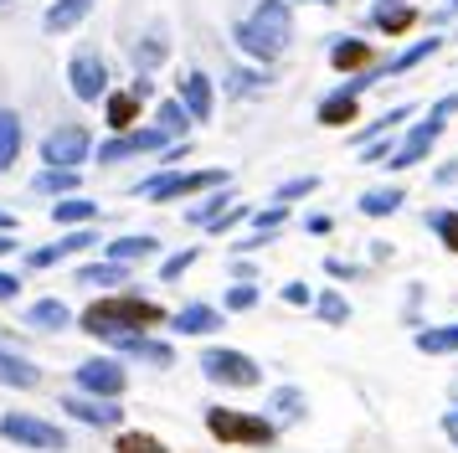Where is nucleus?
<instances>
[{"instance_id": "obj_1", "label": "nucleus", "mask_w": 458, "mask_h": 453, "mask_svg": "<svg viewBox=\"0 0 458 453\" xmlns=\"http://www.w3.org/2000/svg\"><path fill=\"white\" fill-rule=\"evenodd\" d=\"M165 320V309L155 304V299H140V294H108V299H98V304L83 309V335H93V340H104V346H114L119 335H140V329L160 325Z\"/></svg>"}, {"instance_id": "obj_28", "label": "nucleus", "mask_w": 458, "mask_h": 453, "mask_svg": "<svg viewBox=\"0 0 458 453\" xmlns=\"http://www.w3.org/2000/svg\"><path fill=\"white\" fill-rule=\"evenodd\" d=\"M402 201H407V191H402V185H376V191L360 196V217H396Z\"/></svg>"}, {"instance_id": "obj_39", "label": "nucleus", "mask_w": 458, "mask_h": 453, "mask_svg": "<svg viewBox=\"0 0 458 453\" xmlns=\"http://www.w3.org/2000/svg\"><path fill=\"white\" fill-rule=\"evenodd\" d=\"M196 258H201V247H181V252H170L165 263H160V278H165V284H181V273H186Z\"/></svg>"}, {"instance_id": "obj_26", "label": "nucleus", "mask_w": 458, "mask_h": 453, "mask_svg": "<svg viewBox=\"0 0 458 453\" xmlns=\"http://www.w3.org/2000/svg\"><path fill=\"white\" fill-rule=\"evenodd\" d=\"M0 387L31 391V387H42V371L31 361H21V355H11V350H0Z\"/></svg>"}, {"instance_id": "obj_34", "label": "nucleus", "mask_w": 458, "mask_h": 453, "mask_svg": "<svg viewBox=\"0 0 458 453\" xmlns=\"http://www.w3.org/2000/svg\"><path fill=\"white\" fill-rule=\"evenodd\" d=\"M222 88H227L232 98H252V93H263V88H268V78H263V73H252V67H232L227 78H222Z\"/></svg>"}, {"instance_id": "obj_37", "label": "nucleus", "mask_w": 458, "mask_h": 453, "mask_svg": "<svg viewBox=\"0 0 458 453\" xmlns=\"http://www.w3.org/2000/svg\"><path fill=\"white\" fill-rule=\"evenodd\" d=\"M248 222H252V232H258V237H278V226L289 222V206H284V201H268L263 211H252Z\"/></svg>"}, {"instance_id": "obj_56", "label": "nucleus", "mask_w": 458, "mask_h": 453, "mask_svg": "<svg viewBox=\"0 0 458 453\" xmlns=\"http://www.w3.org/2000/svg\"><path fill=\"white\" fill-rule=\"evenodd\" d=\"M376 5H386V0H376Z\"/></svg>"}, {"instance_id": "obj_53", "label": "nucleus", "mask_w": 458, "mask_h": 453, "mask_svg": "<svg viewBox=\"0 0 458 453\" xmlns=\"http://www.w3.org/2000/svg\"><path fill=\"white\" fill-rule=\"evenodd\" d=\"M5 252H16V237H11V232H0V258H5Z\"/></svg>"}, {"instance_id": "obj_17", "label": "nucleus", "mask_w": 458, "mask_h": 453, "mask_svg": "<svg viewBox=\"0 0 458 453\" xmlns=\"http://www.w3.org/2000/svg\"><path fill=\"white\" fill-rule=\"evenodd\" d=\"M175 98H181V103L191 108V119H196V124H207V119H211V108H216V88H211L207 73H186Z\"/></svg>"}, {"instance_id": "obj_9", "label": "nucleus", "mask_w": 458, "mask_h": 453, "mask_svg": "<svg viewBox=\"0 0 458 453\" xmlns=\"http://www.w3.org/2000/svg\"><path fill=\"white\" fill-rule=\"evenodd\" d=\"M93 155V134H88L83 124H57V129H47L42 134V160L47 165H78Z\"/></svg>"}, {"instance_id": "obj_18", "label": "nucleus", "mask_w": 458, "mask_h": 453, "mask_svg": "<svg viewBox=\"0 0 458 453\" xmlns=\"http://www.w3.org/2000/svg\"><path fill=\"white\" fill-rule=\"evenodd\" d=\"M165 57H170V37H165V26L155 21L145 37L129 47V62H134V73H155V67H160Z\"/></svg>"}, {"instance_id": "obj_12", "label": "nucleus", "mask_w": 458, "mask_h": 453, "mask_svg": "<svg viewBox=\"0 0 458 453\" xmlns=\"http://www.w3.org/2000/svg\"><path fill=\"white\" fill-rule=\"evenodd\" d=\"M114 402H119V397H88V391L63 397L67 417H78L88 428H119V423H124V407H114Z\"/></svg>"}, {"instance_id": "obj_25", "label": "nucleus", "mask_w": 458, "mask_h": 453, "mask_svg": "<svg viewBox=\"0 0 458 453\" xmlns=\"http://www.w3.org/2000/svg\"><path fill=\"white\" fill-rule=\"evenodd\" d=\"M78 170L72 165H42L37 175H31V191H42V196H72L78 191Z\"/></svg>"}, {"instance_id": "obj_8", "label": "nucleus", "mask_w": 458, "mask_h": 453, "mask_svg": "<svg viewBox=\"0 0 458 453\" xmlns=\"http://www.w3.org/2000/svg\"><path fill=\"white\" fill-rule=\"evenodd\" d=\"M170 134L160 124H149V129H124V134H114V140L98 144V165H119V160H134V155H155V150H170Z\"/></svg>"}, {"instance_id": "obj_20", "label": "nucleus", "mask_w": 458, "mask_h": 453, "mask_svg": "<svg viewBox=\"0 0 458 453\" xmlns=\"http://www.w3.org/2000/svg\"><path fill=\"white\" fill-rule=\"evenodd\" d=\"M140 93L134 88H124V93H108L104 98V124L114 129V134H124V129H140Z\"/></svg>"}, {"instance_id": "obj_27", "label": "nucleus", "mask_w": 458, "mask_h": 453, "mask_svg": "<svg viewBox=\"0 0 458 453\" xmlns=\"http://www.w3.org/2000/svg\"><path fill=\"white\" fill-rule=\"evenodd\" d=\"M417 5H396V0H386V5H376V16H371V26L376 31H386V37H402V31H412L417 26Z\"/></svg>"}, {"instance_id": "obj_3", "label": "nucleus", "mask_w": 458, "mask_h": 453, "mask_svg": "<svg viewBox=\"0 0 458 453\" xmlns=\"http://www.w3.org/2000/svg\"><path fill=\"white\" fill-rule=\"evenodd\" d=\"M207 432L222 449H268L273 438H278V423L237 412V407H207Z\"/></svg>"}, {"instance_id": "obj_24", "label": "nucleus", "mask_w": 458, "mask_h": 453, "mask_svg": "<svg viewBox=\"0 0 458 453\" xmlns=\"http://www.w3.org/2000/svg\"><path fill=\"white\" fill-rule=\"evenodd\" d=\"M170 329H175V335H211V329H222V314L211 304H186V309H175Z\"/></svg>"}, {"instance_id": "obj_33", "label": "nucleus", "mask_w": 458, "mask_h": 453, "mask_svg": "<svg viewBox=\"0 0 458 453\" xmlns=\"http://www.w3.org/2000/svg\"><path fill=\"white\" fill-rule=\"evenodd\" d=\"M417 350H422V355H454L458 350V325L417 329Z\"/></svg>"}, {"instance_id": "obj_23", "label": "nucleus", "mask_w": 458, "mask_h": 453, "mask_svg": "<svg viewBox=\"0 0 458 453\" xmlns=\"http://www.w3.org/2000/svg\"><path fill=\"white\" fill-rule=\"evenodd\" d=\"M108 258L114 263H149V258H160V237H149V232H140V237H114L108 243Z\"/></svg>"}, {"instance_id": "obj_52", "label": "nucleus", "mask_w": 458, "mask_h": 453, "mask_svg": "<svg viewBox=\"0 0 458 453\" xmlns=\"http://www.w3.org/2000/svg\"><path fill=\"white\" fill-rule=\"evenodd\" d=\"M443 432H448V438H454V443H458V407L448 412V417H443Z\"/></svg>"}, {"instance_id": "obj_13", "label": "nucleus", "mask_w": 458, "mask_h": 453, "mask_svg": "<svg viewBox=\"0 0 458 453\" xmlns=\"http://www.w3.org/2000/svg\"><path fill=\"white\" fill-rule=\"evenodd\" d=\"M443 41H454V37H417L412 47H402L396 57L376 62V78H402V73H412V67H422L428 57H437V52H443Z\"/></svg>"}, {"instance_id": "obj_31", "label": "nucleus", "mask_w": 458, "mask_h": 453, "mask_svg": "<svg viewBox=\"0 0 458 453\" xmlns=\"http://www.w3.org/2000/svg\"><path fill=\"white\" fill-rule=\"evenodd\" d=\"M67 320L72 314H67L63 299H37V304L26 309V325L31 329H67Z\"/></svg>"}, {"instance_id": "obj_45", "label": "nucleus", "mask_w": 458, "mask_h": 453, "mask_svg": "<svg viewBox=\"0 0 458 453\" xmlns=\"http://www.w3.org/2000/svg\"><path fill=\"white\" fill-rule=\"evenodd\" d=\"M16 294H21V278L0 268V304H16Z\"/></svg>"}, {"instance_id": "obj_29", "label": "nucleus", "mask_w": 458, "mask_h": 453, "mask_svg": "<svg viewBox=\"0 0 458 453\" xmlns=\"http://www.w3.org/2000/svg\"><path fill=\"white\" fill-rule=\"evenodd\" d=\"M16 155H21V114L0 108V170H11Z\"/></svg>"}, {"instance_id": "obj_35", "label": "nucleus", "mask_w": 458, "mask_h": 453, "mask_svg": "<svg viewBox=\"0 0 458 453\" xmlns=\"http://www.w3.org/2000/svg\"><path fill=\"white\" fill-rule=\"evenodd\" d=\"M268 407H273V417H278V423H293V417H304V407H310V402H304V391H299V387H278L268 397Z\"/></svg>"}, {"instance_id": "obj_44", "label": "nucleus", "mask_w": 458, "mask_h": 453, "mask_svg": "<svg viewBox=\"0 0 458 453\" xmlns=\"http://www.w3.org/2000/svg\"><path fill=\"white\" fill-rule=\"evenodd\" d=\"M248 217H252L248 206H242V201H232L227 211H222V217H216V222H211V232H216V237H222V232H232V226H237V222H248Z\"/></svg>"}, {"instance_id": "obj_43", "label": "nucleus", "mask_w": 458, "mask_h": 453, "mask_svg": "<svg viewBox=\"0 0 458 453\" xmlns=\"http://www.w3.org/2000/svg\"><path fill=\"white\" fill-rule=\"evenodd\" d=\"M252 304H258V284H248V278L237 288H227V299H222V309H232V314H242V309H252Z\"/></svg>"}, {"instance_id": "obj_5", "label": "nucleus", "mask_w": 458, "mask_h": 453, "mask_svg": "<svg viewBox=\"0 0 458 453\" xmlns=\"http://www.w3.org/2000/svg\"><path fill=\"white\" fill-rule=\"evenodd\" d=\"M201 376L216 381V387H258L263 381V366L252 361L248 350L211 346V350H201Z\"/></svg>"}, {"instance_id": "obj_51", "label": "nucleus", "mask_w": 458, "mask_h": 453, "mask_svg": "<svg viewBox=\"0 0 458 453\" xmlns=\"http://www.w3.org/2000/svg\"><path fill=\"white\" fill-rule=\"evenodd\" d=\"M454 16H458V0H443V5L433 11V21H454Z\"/></svg>"}, {"instance_id": "obj_21", "label": "nucleus", "mask_w": 458, "mask_h": 453, "mask_svg": "<svg viewBox=\"0 0 458 453\" xmlns=\"http://www.w3.org/2000/svg\"><path fill=\"white\" fill-rule=\"evenodd\" d=\"M114 350H124V355H134V361H149V366H170V361H175V350H170L165 340H149L145 329H140V335H119Z\"/></svg>"}, {"instance_id": "obj_16", "label": "nucleus", "mask_w": 458, "mask_h": 453, "mask_svg": "<svg viewBox=\"0 0 458 453\" xmlns=\"http://www.w3.org/2000/svg\"><path fill=\"white\" fill-rule=\"evenodd\" d=\"M93 5H98V0H52V5L42 11V31L47 37H63V31H72V26H83Z\"/></svg>"}, {"instance_id": "obj_48", "label": "nucleus", "mask_w": 458, "mask_h": 453, "mask_svg": "<svg viewBox=\"0 0 458 453\" xmlns=\"http://www.w3.org/2000/svg\"><path fill=\"white\" fill-rule=\"evenodd\" d=\"M428 114H437V119H448V114H458V88H454V93H443V98H437L433 108H428Z\"/></svg>"}, {"instance_id": "obj_41", "label": "nucleus", "mask_w": 458, "mask_h": 453, "mask_svg": "<svg viewBox=\"0 0 458 453\" xmlns=\"http://www.w3.org/2000/svg\"><path fill=\"white\" fill-rule=\"evenodd\" d=\"M114 449H119V453H170L165 443L155 438V432H124V438H119Z\"/></svg>"}, {"instance_id": "obj_49", "label": "nucleus", "mask_w": 458, "mask_h": 453, "mask_svg": "<svg viewBox=\"0 0 458 453\" xmlns=\"http://www.w3.org/2000/svg\"><path fill=\"white\" fill-rule=\"evenodd\" d=\"M433 181H437V185H454V181H458V160H443V165L433 170Z\"/></svg>"}, {"instance_id": "obj_47", "label": "nucleus", "mask_w": 458, "mask_h": 453, "mask_svg": "<svg viewBox=\"0 0 458 453\" xmlns=\"http://www.w3.org/2000/svg\"><path fill=\"white\" fill-rule=\"evenodd\" d=\"M325 273H330V278H355L360 268H355V263H345V258H325Z\"/></svg>"}, {"instance_id": "obj_57", "label": "nucleus", "mask_w": 458, "mask_h": 453, "mask_svg": "<svg viewBox=\"0 0 458 453\" xmlns=\"http://www.w3.org/2000/svg\"><path fill=\"white\" fill-rule=\"evenodd\" d=\"M454 41H458V31H454Z\"/></svg>"}, {"instance_id": "obj_32", "label": "nucleus", "mask_w": 458, "mask_h": 453, "mask_svg": "<svg viewBox=\"0 0 458 453\" xmlns=\"http://www.w3.org/2000/svg\"><path fill=\"white\" fill-rule=\"evenodd\" d=\"M155 124L165 129L170 140H186V129H191V124H196V119H191V108H186V103H181V98H165V103H160V108H155Z\"/></svg>"}, {"instance_id": "obj_42", "label": "nucleus", "mask_w": 458, "mask_h": 453, "mask_svg": "<svg viewBox=\"0 0 458 453\" xmlns=\"http://www.w3.org/2000/svg\"><path fill=\"white\" fill-rule=\"evenodd\" d=\"M396 144H402V140H392V134H381V140L360 144V165H386V160L396 155Z\"/></svg>"}, {"instance_id": "obj_11", "label": "nucleus", "mask_w": 458, "mask_h": 453, "mask_svg": "<svg viewBox=\"0 0 458 453\" xmlns=\"http://www.w3.org/2000/svg\"><path fill=\"white\" fill-rule=\"evenodd\" d=\"M124 387L129 376L114 355H93V361L78 366V391H88V397H124Z\"/></svg>"}, {"instance_id": "obj_55", "label": "nucleus", "mask_w": 458, "mask_h": 453, "mask_svg": "<svg viewBox=\"0 0 458 453\" xmlns=\"http://www.w3.org/2000/svg\"><path fill=\"white\" fill-rule=\"evenodd\" d=\"M319 5H340V0H319Z\"/></svg>"}, {"instance_id": "obj_58", "label": "nucleus", "mask_w": 458, "mask_h": 453, "mask_svg": "<svg viewBox=\"0 0 458 453\" xmlns=\"http://www.w3.org/2000/svg\"><path fill=\"white\" fill-rule=\"evenodd\" d=\"M0 5H5V0H0Z\"/></svg>"}, {"instance_id": "obj_19", "label": "nucleus", "mask_w": 458, "mask_h": 453, "mask_svg": "<svg viewBox=\"0 0 458 453\" xmlns=\"http://www.w3.org/2000/svg\"><path fill=\"white\" fill-rule=\"evenodd\" d=\"M314 119L325 124V129H351V124L360 119V98L345 93V88H335V93L319 98V114H314Z\"/></svg>"}, {"instance_id": "obj_36", "label": "nucleus", "mask_w": 458, "mask_h": 453, "mask_svg": "<svg viewBox=\"0 0 458 453\" xmlns=\"http://www.w3.org/2000/svg\"><path fill=\"white\" fill-rule=\"evenodd\" d=\"M428 226L443 237L448 252H458V206H454V211H448V206H433V211H428Z\"/></svg>"}, {"instance_id": "obj_54", "label": "nucleus", "mask_w": 458, "mask_h": 453, "mask_svg": "<svg viewBox=\"0 0 458 453\" xmlns=\"http://www.w3.org/2000/svg\"><path fill=\"white\" fill-rule=\"evenodd\" d=\"M0 232H16V217H5V211H0Z\"/></svg>"}, {"instance_id": "obj_38", "label": "nucleus", "mask_w": 458, "mask_h": 453, "mask_svg": "<svg viewBox=\"0 0 458 453\" xmlns=\"http://www.w3.org/2000/svg\"><path fill=\"white\" fill-rule=\"evenodd\" d=\"M314 309H319V320H325V325H345V320H351V304H345V294H319V299H314Z\"/></svg>"}, {"instance_id": "obj_46", "label": "nucleus", "mask_w": 458, "mask_h": 453, "mask_svg": "<svg viewBox=\"0 0 458 453\" xmlns=\"http://www.w3.org/2000/svg\"><path fill=\"white\" fill-rule=\"evenodd\" d=\"M284 304H314L310 284H284Z\"/></svg>"}, {"instance_id": "obj_22", "label": "nucleus", "mask_w": 458, "mask_h": 453, "mask_svg": "<svg viewBox=\"0 0 458 453\" xmlns=\"http://www.w3.org/2000/svg\"><path fill=\"white\" fill-rule=\"evenodd\" d=\"M52 222L57 226H93L98 222V201H88L78 191H72V196H57V201H52Z\"/></svg>"}, {"instance_id": "obj_10", "label": "nucleus", "mask_w": 458, "mask_h": 453, "mask_svg": "<svg viewBox=\"0 0 458 453\" xmlns=\"http://www.w3.org/2000/svg\"><path fill=\"white\" fill-rule=\"evenodd\" d=\"M443 129H448V119H437V114L417 119L412 129L402 134V144H396V155L386 160V170H412V165H422L428 155H433V144L443 140Z\"/></svg>"}, {"instance_id": "obj_50", "label": "nucleus", "mask_w": 458, "mask_h": 453, "mask_svg": "<svg viewBox=\"0 0 458 453\" xmlns=\"http://www.w3.org/2000/svg\"><path fill=\"white\" fill-rule=\"evenodd\" d=\"M304 226H310L314 237H325V232H330V217H325V211H314V217H310Z\"/></svg>"}, {"instance_id": "obj_15", "label": "nucleus", "mask_w": 458, "mask_h": 453, "mask_svg": "<svg viewBox=\"0 0 458 453\" xmlns=\"http://www.w3.org/2000/svg\"><path fill=\"white\" fill-rule=\"evenodd\" d=\"M330 67L335 73H366V67H376V47L366 37H340L330 47Z\"/></svg>"}, {"instance_id": "obj_14", "label": "nucleus", "mask_w": 458, "mask_h": 453, "mask_svg": "<svg viewBox=\"0 0 458 453\" xmlns=\"http://www.w3.org/2000/svg\"><path fill=\"white\" fill-rule=\"evenodd\" d=\"M88 247H98V232H93V226H72V232H67L63 243L26 252V263H31V268H52V263H67L72 252H88Z\"/></svg>"}, {"instance_id": "obj_2", "label": "nucleus", "mask_w": 458, "mask_h": 453, "mask_svg": "<svg viewBox=\"0 0 458 453\" xmlns=\"http://www.w3.org/2000/svg\"><path fill=\"white\" fill-rule=\"evenodd\" d=\"M237 47L248 52L252 62H278L284 52H289V41H293V11H289V0H263L258 11H252L248 21H237Z\"/></svg>"}, {"instance_id": "obj_30", "label": "nucleus", "mask_w": 458, "mask_h": 453, "mask_svg": "<svg viewBox=\"0 0 458 453\" xmlns=\"http://www.w3.org/2000/svg\"><path fill=\"white\" fill-rule=\"evenodd\" d=\"M78 284H93V288L129 284V263H114V258H104V263H83L78 268Z\"/></svg>"}, {"instance_id": "obj_6", "label": "nucleus", "mask_w": 458, "mask_h": 453, "mask_svg": "<svg viewBox=\"0 0 458 453\" xmlns=\"http://www.w3.org/2000/svg\"><path fill=\"white\" fill-rule=\"evenodd\" d=\"M0 438H11L16 449H37V453H63L67 449V432L57 423H42L31 412H5L0 417Z\"/></svg>"}, {"instance_id": "obj_7", "label": "nucleus", "mask_w": 458, "mask_h": 453, "mask_svg": "<svg viewBox=\"0 0 458 453\" xmlns=\"http://www.w3.org/2000/svg\"><path fill=\"white\" fill-rule=\"evenodd\" d=\"M67 88H72L78 103L108 98V62H104L98 47H78V52H72V62H67Z\"/></svg>"}, {"instance_id": "obj_40", "label": "nucleus", "mask_w": 458, "mask_h": 453, "mask_svg": "<svg viewBox=\"0 0 458 453\" xmlns=\"http://www.w3.org/2000/svg\"><path fill=\"white\" fill-rule=\"evenodd\" d=\"M314 191H319V175H293V181H284L278 185V191H273V201H299V196H314Z\"/></svg>"}, {"instance_id": "obj_4", "label": "nucleus", "mask_w": 458, "mask_h": 453, "mask_svg": "<svg viewBox=\"0 0 458 453\" xmlns=\"http://www.w3.org/2000/svg\"><path fill=\"white\" fill-rule=\"evenodd\" d=\"M227 170H160L149 181L134 185L140 201H181V196H201V191H222Z\"/></svg>"}]
</instances>
